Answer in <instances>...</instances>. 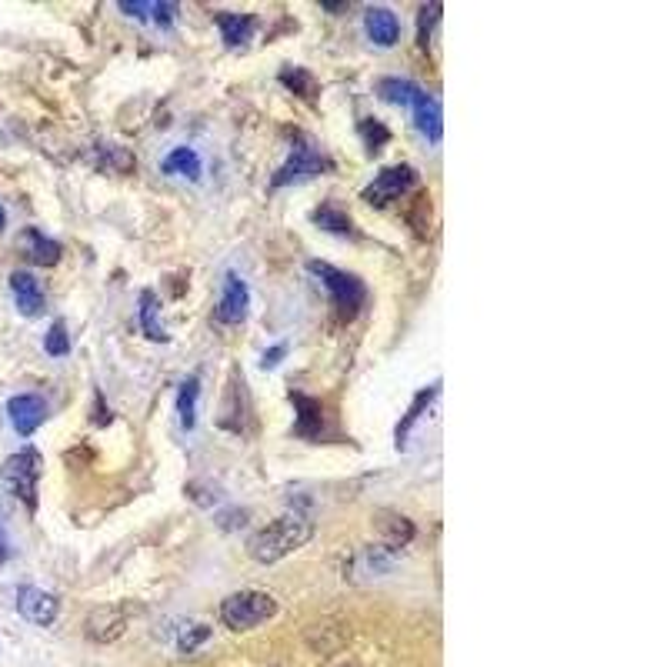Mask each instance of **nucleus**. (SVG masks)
<instances>
[{"label": "nucleus", "instance_id": "obj_1", "mask_svg": "<svg viewBox=\"0 0 667 667\" xmlns=\"http://www.w3.org/2000/svg\"><path fill=\"white\" fill-rule=\"evenodd\" d=\"M311 537H314L311 517H304L301 511H291L287 517H281V521H271L251 537V557L261 564H274L291 551H297V547H304Z\"/></svg>", "mask_w": 667, "mask_h": 667}, {"label": "nucleus", "instance_id": "obj_2", "mask_svg": "<svg viewBox=\"0 0 667 667\" xmlns=\"http://www.w3.org/2000/svg\"><path fill=\"white\" fill-rule=\"evenodd\" d=\"M277 614V601L264 591H237L221 604V621L231 631H254Z\"/></svg>", "mask_w": 667, "mask_h": 667}, {"label": "nucleus", "instance_id": "obj_3", "mask_svg": "<svg viewBox=\"0 0 667 667\" xmlns=\"http://www.w3.org/2000/svg\"><path fill=\"white\" fill-rule=\"evenodd\" d=\"M307 271H311L317 281L327 284V291H331V301H334V311H337V321H341V324L354 321V314L364 307V284L357 281L354 274L337 271V267L324 264V261H311V264H307Z\"/></svg>", "mask_w": 667, "mask_h": 667}, {"label": "nucleus", "instance_id": "obj_4", "mask_svg": "<svg viewBox=\"0 0 667 667\" xmlns=\"http://www.w3.org/2000/svg\"><path fill=\"white\" fill-rule=\"evenodd\" d=\"M324 171H331L327 157L317 151V147L307 141V137L291 134V154H287V161H284L281 171L274 174L271 187L277 191V187H287V184H294V181H307V177H317V174H324Z\"/></svg>", "mask_w": 667, "mask_h": 667}, {"label": "nucleus", "instance_id": "obj_5", "mask_svg": "<svg viewBox=\"0 0 667 667\" xmlns=\"http://www.w3.org/2000/svg\"><path fill=\"white\" fill-rule=\"evenodd\" d=\"M37 477H41V454L34 451V447H24V451H17L11 461L4 464V471H0V481L11 491L14 497H21L24 507H37Z\"/></svg>", "mask_w": 667, "mask_h": 667}, {"label": "nucleus", "instance_id": "obj_6", "mask_svg": "<svg viewBox=\"0 0 667 667\" xmlns=\"http://www.w3.org/2000/svg\"><path fill=\"white\" fill-rule=\"evenodd\" d=\"M414 184H417V171H414V167L397 164V167H387V171L377 174L374 181H371V187L364 191V197H367V204L387 207V204H394L401 194L411 191Z\"/></svg>", "mask_w": 667, "mask_h": 667}, {"label": "nucleus", "instance_id": "obj_7", "mask_svg": "<svg viewBox=\"0 0 667 667\" xmlns=\"http://www.w3.org/2000/svg\"><path fill=\"white\" fill-rule=\"evenodd\" d=\"M247 307H251V291L234 271L224 277V294L214 307V321L217 327H237L247 321Z\"/></svg>", "mask_w": 667, "mask_h": 667}, {"label": "nucleus", "instance_id": "obj_8", "mask_svg": "<svg viewBox=\"0 0 667 667\" xmlns=\"http://www.w3.org/2000/svg\"><path fill=\"white\" fill-rule=\"evenodd\" d=\"M291 401L297 407V421H294L297 437H307V441H327V437H331V431H327L331 421H327L321 401H317V397H307L301 391H291Z\"/></svg>", "mask_w": 667, "mask_h": 667}, {"label": "nucleus", "instance_id": "obj_9", "mask_svg": "<svg viewBox=\"0 0 667 667\" xmlns=\"http://www.w3.org/2000/svg\"><path fill=\"white\" fill-rule=\"evenodd\" d=\"M17 611H21L24 621H31L37 627H47V624L57 621V614H61V604H57L54 594L41 591V587L24 584L21 591H17Z\"/></svg>", "mask_w": 667, "mask_h": 667}, {"label": "nucleus", "instance_id": "obj_10", "mask_svg": "<svg viewBox=\"0 0 667 667\" xmlns=\"http://www.w3.org/2000/svg\"><path fill=\"white\" fill-rule=\"evenodd\" d=\"M7 417L17 434H34L47 417V401L41 394H17L7 401Z\"/></svg>", "mask_w": 667, "mask_h": 667}, {"label": "nucleus", "instance_id": "obj_11", "mask_svg": "<svg viewBox=\"0 0 667 667\" xmlns=\"http://www.w3.org/2000/svg\"><path fill=\"white\" fill-rule=\"evenodd\" d=\"M11 291H14V304L24 317H41L44 314V287L34 274L27 271H14L11 274Z\"/></svg>", "mask_w": 667, "mask_h": 667}, {"label": "nucleus", "instance_id": "obj_12", "mask_svg": "<svg viewBox=\"0 0 667 667\" xmlns=\"http://www.w3.org/2000/svg\"><path fill=\"white\" fill-rule=\"evenodd\" d=\"M364 31L371 37V44H377V47H394L401 41V21H397V14L387 11V7H367Z\"/></svg>", "mask_w": 667, "mask_h": 667}, {"label": "nucleus", "instance_id": "obj_13", "mask_svg": "<svg viewBox=\"0 0 667 667\" xmlns=\"http://www.w3.org/2000/svg\"><path fill=\"white\" fill-rule=\"evenodd\" d=\"M214 24H217V31H221L227 47H244L257 34V17H251V14H231V11L224 14L221 11V14H214Z\"/></svg>", "mask_w": 667, "mask_h": 667}, {"label": "nucleus", "instance_id": "obj_14", "mask_svg": "<svg viewBox=\"0 0 667 667\" xmlns=\"http://www.w3.org/2000/svg\"><path fill=\"white\" fill-rule=\"evenodd\" d=\"M21 247H24V254L41 267H54L57 261H61V244H57L54 237L34 231V227L21 231Z\"/></svg>", "mask_w": 667, "mask_h": 667}, {"label": "nucleus", "instance_id": "obj_15", "mask_svg": "<svg viewBox=\"0 0 667 667\" xmlns=\"http://www.w3.org/2000/svg\"><path fill=\"white\" fill-rule=\"evenodd\" d=\"M374 531L384 537L387 547H404L417 534L414 524L407 521L404 514H397V511H377L374 514Z\"/></svg>", "mask_w": 667, "mask_h": 667}, {"label": "nucleus", "instance_id": "obj_16", "mask_svg": "<svg viewBox=\"0 0 667 667\" xmlns=\"http://www.w3.org/2000/svg\"><path fill=\"white\" fill-rule=\"evenodd\" d=\"M411 111H414V124L421 127V134L427 137V141L431 144L441 141V104H437L427 91H421L414 97Z\"/></svg>", "mask_w": 667, "mask_h": 667}, {"label": "nucleus", "instance_id": "obj_17", "mask_svg": "<svg viewBox=\"0 0 667 667\" xmlns=\"http://www.w3.org/2000/svg\"><path fill=\"white\" fill-rule=\"evenodd\" d=\"M161 171L164 174H184V177H191V181H201L204 167H201V157H197L191 147H174V151L161 161Z\"/></svg>", "mask_w": 667, "mask_h": 667}, {"label": "nucleus", "instance_id": "obj_18", "mask_svg": "<svg viewBox=\"0 0 667 667\" xmlns=\"http://www.w3.org/2000/svg\"><path fill=\"white\" fill-rule=\"evenodd\" d=\"M121 631H124V614L117 611H94L87 617V634H91L97 644H111Z\"/></svg>", "mask_w": 667, "mask_h": 667}, {"label": "nucleus", "instance_id": "obj_19", "mask_svg": "<svg viewBox=\"0 0 667 667\" xmlns=\"http://www.w3.org/2000/svg\"><path fill=\"white\" fill-rule=\"evenodd\" d=\"M277 81H281L287 91H294L301 101H311L317 104V94H321V87H317L314 74H307L304 67H284L281 74H277Z\"/></svg>", "mask_w": 667, "mask_h": 667}, {"label": "nucleus", "instance_id": "obj_20", "mask_svg": "<svg viewBox=\"0 0 667 667\" xmlns=\"http://www.w3.org/2000/svg\"><path fill=\"white\" fill-rule=\"evenodd\" d=\"M437 394H441V384H431V387H424V391L414 397L411 411H407V414L401 417V424H397V447H404V444H407V434L414 431L417 417H421V414L427 411V407H431V401H434Z\"/></svg>", "mask_w": 667, "mask_h": 667}, {"label": "nucleus", "instance_id": "obj_21", "mask_svg": "<svg viewBox=\"0 0 667 667\" xmlns=\"http://www.w3.org/2000/svg\"><path fill=\"white\" fill-rule=\"evenodd\" d=\"M424 87H417L414 81H404V77H384L381 84H377V97H384V101L391 104H414V97L421 94Z\"/></svg>", "mask_w": 667, "mask_h": 667}, {"label": "nucleus", "instance_id": "obj_22", "mask_svg": "<svg viewBox=\"0 0 667 667\" xmlns=\"http://www.w3.org/2000/svg\"><path fill=\"white\" fill-rule=\"evenodd\" d=\"M197 397H201V377H187V381L177 387V414H181L184 431H194V407Z\"/></svg>", "mask_w": 667, "mask_h": 667}, {"label": "nucleus", "instance_id": "obj_23", "mask_svg": "<svg viewBox=\"0 0 667 667\" xmlns=\"http://www.w3.org/2000/svg\"><path fill=\"white\" fill-rule=\"evenodd\" d=\"M141 331L147 334V341H157V344L171 341V334H167L161 327V321H157V297H154V291H144V297H141Z\"/></svg>", "mask_w": 667, "mask_h": 667}, {"label": "nucleus", "instance_id": "obj_24", "mask_svg": "<svg viewBox=\"0 0 667 667\" xmlns=\"http://www.w3.org/2000/svg\"><path fill=\"white\" fill-rule=\"evenodd\" d=\"M314 224L321 227V231H331V234H344V237L354 234L351 217H347L341 207H334V204L317 207V211H314Z\"/></svg>", "mask_w": 667, "mask_h": 667}, {"label": "nucleus", "instance_id": "obj_25", "mask_svg": "<svg viewBox=\"0 0 667 667\" xmlns=\"http://www.w3.org/2000/svg\"><path fill=\"white\" fill-rule=\"evenodd\" d=\"M357 131H361V137H364L367 154H377V151H381V147H384L387 141H391V127L381 124V121H374V117H364Z\"/></svg>", "mask_w": 667, "mask_h": 667}, {"label": "nucleus", "instance_id": "obj_26", "mask_svg": "<svg viewBox=\"0 0 667 667\" xmlns=\"http://www.w3.org/2000/svg\"><path fill=\"white\" fill-rule=\"evenodd\" d=\"M207 641H211V627H207V624H187L181 631V637H177V647H181L184 654H191V651H197V647L207 644Z\"/></svg>", "mask_w": 667, "mask_h": 667}, {"label": "nucleus", "instance_id": "obj_27", "mask_svg": "<svg viewBox=\"0 0 667 667\" xmlns=\"http://www.w3.org/2000/svg\"><path fill=\"white\" fill-rule=\"evenodd\" d=\"M44 351L51 354V357H64L67 351H71V337H67V327L57 321V324H51V331H47V337H44Z\"/></svg>", "mask_w": 667, "mask_h": 667}, {"label": "nucleus", "instance_id": "obj_28", "mask_svg": "<svg viewBox=\"0 0 667 667\" xmlns=\"http://www.w3.org/2000/svg\"><path fill=\"white\" fill-rule=\"evenodd\" d=\"M441 4H424L421 7V47L427 51L431 47V34H434V27H437V21H441Z\"/></svg>", "mask_w": 667, "mask_h": 667}, {"label": "nucleus", "instance_id": "obj_29", "mask_svg": "<svg viewBox=\"0 0 667 667\" xmlns=\"http://www.w3.org/2000/svg\"><path fill=\"white\" fill-rule=\"evenodd\" d=\"M151 21L161 27V31H171L177 21V4H151Z\"/></svg>", "mask_w": 667, "mask_h": 667}, {"label": "nucleus", "instance_id": "obj_30", "mask_svg": "<svg viewBox=\"0 0 667 667\" xmlns=\"http://www.w3.org/2000/svg\"><path fill=\"white\" fill-rule=\"evenodd\" d=\"M364 557H367V567H371V571H391L394 567V557H391V551H384V547H371Z\"/></svg>", "mask_w": 667, "mask_h": 667}, {"label": "nucleus", "instance_id": "obj_31", "mask_svg": "<svg viewBox=\"0 0 667 667\" xmlns=\"http://www.w3.org/2000/svg\"><path fill=\"white\" fill-rule=\"evenodd\" d=\"M244 524H247V511H241V507L217 514V527H221V531H237V527H244Z\"/></svg>", "mask_w": 667, "mask_h": 667}, {"label": "nucleus", "instance_id": "obj_32", "mask_svg": "<svg viewBox=\"0 0 667 667\" xmlns=\"http://www.w3.org/2000/svg\"><path fill=\"white\" fill-rule=\"evenodd\" d=\"M284 354H287V344H274L271 351L264 354V361H261V364H264V367H274L277 361H284Z\"/></svg>", "mask_w": 667, "mask_h": 667}, {"label": "nucleus", "instance_id": "obj_33", "mask_svg": "<svg viewBox=\"0 0 667 667\" xmlns=\"http://www.w3.org/2000/svg\"><path fill=\"white\" fill-rule=\"evenodd\" d=\"M7 561V541H4V534H0V564Z\"/></svg>", "mask_w": 667, "mask_h": 667}, {"label": "nucleus", "instance_id": "obj_34", "mask_svg": "<svg viewBox=\"0 0 667 667\" xmlns=\"http://www.w3.org/2000/svg\"><path fill=\"white\" fill-rule=\"evenodd\" d=\"M7 227V214H4V207H0V231Z\"/></svg>", "mask_w": 667, "mask_h": 667}, {"label": "nucleus", "instance_id": "obj_35", "mask_svg": "<svg viewBox=\"0 0 667 667\" xmlns=\"http://www.w3.org/2000/svg\"><path fill=\"white\" fill-rule=\"evenodd\" d=\"M344 667H354V664H344Z\"/></svg>", "mask_w": 667, "mask_h": 667}]
</instances>
